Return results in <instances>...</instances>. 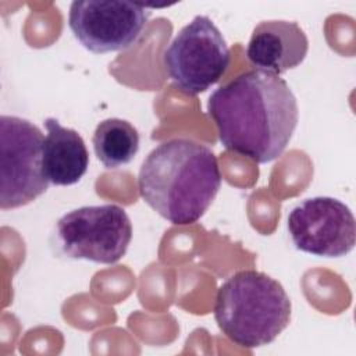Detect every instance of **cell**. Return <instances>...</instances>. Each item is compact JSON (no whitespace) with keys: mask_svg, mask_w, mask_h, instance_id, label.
<instances>
[{"mask_svg":"<svg viewBox=\"0 0 356 356\" xmlns=\"http://www.w3.org/2000/svg\"><path fill=\"white\" fill-rule=\"evenodd\" d=\"M207 113L225 149L260 164L284 153L299 121L298 102L288 83L257 70L216 89Z\"/></svg>","mask_w":356,"mask_h":356,"instance_id":"1","label":"cell"},{"mask_svg":"<svg viewBox=\"0 0 356 356\" xmlns=\"http://www.w3.org/2000/svg\"><path fill=\"white\" fill-rule=\"evenodd\" d=\"M220 186L221 172L211 149L185 138L157 145L143 160L138 175L142 199L175 225L200 220Z\"/></svg>","mask_w":356,"mask_h":356,"instance_id":"2","label":"cell"},{"mask_svg":"<svg viewBox=\"0 0 356 356\" xmlns=\"http://www.w3.org/2000/svg\"><path fill=\"white\" fill-rule=\"evenodd\" d=\"M292 305L284 286L257 270H241L218 288L214 318L234 343L253 349L271 343L291 321Z\"/></svg>","mask_w":356,"mask_h":356,"instance_id":"3","label":"cell"},{"mask_svg":"<svg viewBox=\"0 0 356 356\" xmlns=\"http://www.w3.org/2000/svg\"><path fill=\"white\" fill-rule=\"evenodd\" d=\"M231 61L227 42L206 15H196L164 50L163 63L174 86L196 96L217 83Z\"/></svg>","mask_w":356,"mask_h":356,"instance_id":"4","label":"cell"},{"mask_svg":"<svg viewBox=\"0 0 356 356\" xmlns=\"http://www.w3.org/2000/svg\"><path fill=\"white\" fill-rule=\"evenodd\" d=\"M42 131L15 115L0 117V207L17 209L49 188L43 171Z\"/></svg>","mask_w":356,"mask_h":356,"instance_id":"5","label":"cell"},{"mask_svg":"<svg viewBox=\"0 0 356 356\" xmlns=\"http://www.w3.org/2000/svg\"><path fill=\"white\" fill-rule=\"evenodd\" d=\"M61 252L70 259L114 264L132 239V224L117 204L83 206L68 211L56 224Z\"/></svg>","mask_w":356,"mask_h":356,"instance_id":"6","label":"cell"},{"mask_svg":"<svg viewBox=\"0 0 356 356\" xmlns=\"http://www.w3.org/2000/svg\"><path fill=\"white\" fill-rule=\"evenodd\" d=\"M150 17L147 7L132 1L76 0L70 6L68 26L89 51H121L136 43Z\"/></svg>","mask_w":356,"mask_h":356,"instance_id":"7","label":"cell"},{"mask_svg":"<svg viewBox=\"0 0 356 356\" xmlns=\"http://www.w3.org/2000/svg\"><path fill=\"white\" fill-rule=\"evenodd\" d=\"M288 232L298 250L321 257L346 256L356 241L350 209L328 196L309 197L288 214Z\"/></svg>","mask_w":356,"mask_h":356,"instance_id":"8","label":"cell"},{"mask_svg":"<svg viewBox=\"0 0 356 356\" xmlns=\"http://www.w3.org/2000/svg\"><path fill=\"white\" fill-rule=\"evenodd\" d=\"M307 50V36L296 22L263 21L252 32L246 58L257 71L280 75L300 65Z\"/></svg>","mask_w":356,"mask_h":356,"instance_id":"9","label":"cell"},{"mask_svg":"<svg viewBox=\"0 0 356 356\" xmlns=\"http://www.w3.org/2000/svg\"><path fill=\"white\" fill-rule=\"evenodd\" d=\"M43 143V171L50 184L68 186L76 184L88 171L89 153L82 136L63 127L56 118H46Z\"/></svg>","mask_w":356,"mask_h":356,"instance_id":"10","label":"cell"},{"mask_svg":"<svg viewBox=\"0 0 356 356\" xmlns=\"http://www.w3.org/2000/svg\"><path fill=\"white\" fill-rule=\"evenodd\" d=\"M92 143L97 160L114 170L134 160L139 152V134L127 120L107 118L96 127Z\"/></svg>","mask_w":356,"mask_h":356,"instance_id":"11","label":"cell"}]
</instances>
